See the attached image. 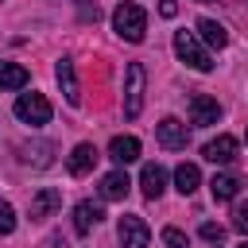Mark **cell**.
Wrapping results in <instances>:
<instances>
[{"instance_id":"6da1fadb","label":"cell","mask_w":248,"mask_h":248,"mask_svg":"<svg viewBox=\"0 0 248 248\" xmlns=\"http://www.w3.org/2000/svg\"><path fill=\"white\" fill-rule=\"evenodd\" d=\"M112 27H116V35H120L124 43H140L143 31H147V12H143L140 4H132V0H124V4H116V12H112Z\"/></svg>"},{"instance_id":"7a4b0ae2","label":"cell","mask_w":248,"mask_h":248,"mask_svg":"<svg viewBox=\"0 0 248 248\" xmlns=\"http://www.w3.org/2000/svg\"><path fill=\"white\" fill-rule=\"evenodd\" d=\"M174 54L190 66V70H213V58H209V50L198 43V35L194 31H174Z\"/></svg>"},{"instance_id":"3957f363","label":"cell","mask_w":248,"mask_h":248,"mask_svg":"<svg viewBox=\"0 0 248 248\" xmlns=\"http://www.w3.org/2000/svg\"><path fill=\"white\" fill-rule=\"evenodd\" d=\"M16 116L23 120V124H46L50 120V101L43 97V93H19V101H16Z\"/></svg>"},{"instance_id":"277c9868","label":"cell","mask_w":248,"mask_h":248,"mask_svg":"<svg viewBox=\"0 0 248 248\" xmlns=\"http://www.w3.org/2000/svg\"><path fill=\"white\" fill-rule=\"evenodd\" d=\"M143 81H147L143 66H140V62H128V85H124V116H140V108H143Z\"/></svg>"},{"instance_id":"5b68a950","label":"cell","mask_w":248,"mask_h":248,"mask_svg":"<svg viewBox=\"0 0 248 248\" xmlns=\"http://www.w3.org/2000/svg\"><path fill=\"white\" fill-rule=\"evenodd\" d=\"M116 232H120V244H124V248H147V240H151L147 221L136 217V213H124L120 225H116Z\"/></svg>"},{"instance_id":"8992f818","label":"cell","mask_w":248,"mask_h":248,"mask_svg":"<svg viewBox=\"0 0 248 248\" xmlns=\"http://www.w3.org/2000/svg\"><path fill=\"white\" fill-rule=\"evenodd\" d=\"M217 120H221V105H217L209 93H194V97H190V124L209 128V124H217Z\"/></svg>"},{"instance_id":"52a82bcc","label":"cell","mask_w":248,"mask_h":248,"mask_svg":"<svg viewBox=\"0 0 248 248\" xmlns=\"http://www.w3.org/2000/svg\"><path fill=\"white\" fill-rule=\"evenodd\" d=\"M155 136H159V143L170 147V151H182V147L190 143V128H186L182 120H174V116L159 120V124H155Z\"/></svg>"},{"instance_id":"ba28073f","label":"cell","mask_w":248,"mask_h":248,"mask_svg":"<svg viewBox=\"0 0 248 248\" xmlns=\"http://www.w3.org/2000/svg\"><path fill=\"white\" fill-rule=\"evenodd\" d=\"M54 78H58V85H62L66 105H81V89H78V74H74V62H70V58H62V62L54 66Z\"/></svg>"},{"instance_id":"9c48e42d","label":"cell","mask_w":248,"mask_h":248,"mask_svg":"<svg viewBox=\"0 0 248 248\" xmlns=\"http://www.w3.org/2000/svg\"><path fill=\"white\" fill-rule=\"evenodd\" d=\"M140 190H143V198H159L163 190H167V170L159 167V163H147L143 170H140Z\"/></svg>"},{"instance_id":"30bf717a","label":"cell","mask_w":248,"mask_h":248,"mask_svg":"<svg viewBox=\"0 0 248 248\" xmlns=\"http://www.w3.org/2000/svg\"><path fill=\"white\" fill-rule=\"evenodd\" d=\"M93 163H97L93 143H78V147L70 151V159H66V170H70L74 178H81V174H89V170H93Z\"/></svg>"},{"instance_id":"8fae6325","label":"cell","mask_w":248,"mask_h":248,"mask_svg":"<svg viewBox=\"0 0 248 248\" xmlns=\"http://www.w3.org/2000/svg\"><path fill=\"white\" fill-rule=\"evenodd\" d=\"M108 159L120 163V167H124V163H136V159H140V140H136V136H116V140L108 143Z\"/></svg>"},{"instance_id":"7c38bea8","label":"cell","mask_w":248,"mask_h":248,"mask_svg":"<svg viewBox=\"0 0 248 248\" xmlns=\"http://www.w3.org/2000/svg\"><path fill=\"white\" fill-rule=\"evenodd\" d=\"M202 155H205L209 163H232V159H236V140H232V136H217V140H209V143L202 147Z\"/></svg>"},{"instance_id":"4fadbf2b","label":"cell","mask_w":248,"mask_h":248,"mask_svg":"<svg viewBox=\"0 0 248 248\" xmlns=\"http://www.w3.org/2000/svg\"><path fill=\"white\" fill-rule=\"evenodd\" d=\"M58 205H62V194H58L54 186L39 190V194L31 198V221H43V217H50V213H54Z\"/></svg>"},{"instance_id":"5bb4252c","label":"cell","mask_w":248,"mask_h":248,"mask_svg":"<svg viewBox=\"0 0 248 248\" xmlns=\"http://www.w3.org/2000/svg\"><path fill=\"white\" fill-rule=\"evenodd\" d=\"M101 217H105V213H101V205H93V202H78V205H74V232H78V236H85Z\"/></svg>"},{"instance_id":"9a60e30c","label":"cell","mask_w":248,"mask_h":248,"mask_svg":"<svg viewBox=\"0 0 248 248\" xmlns=\"http://www.w3.org/2000/svg\"><path fill=\"white\" fill-rule=\"evenodd\" d=\"M128 186H132V182H128L124 170H108V174L101 178V198H105V202H120V198L128 194Z\"/></svg>"},{"instance_id":"2e32d148","label":"cell","mask_w":248,"mask_h":248,"mask_svg":"<svg viewBox=\"0 0 248 248\" xmlns=\"http://www.w3.org/2000/svg\"><path fill=\"white\" fill-rule=\"evenodd\" d=\"M31 81V74L19 62H0V89H23Z\"/></svg>"},{"instance_id":"e0dca14e","label":"cell","mask_w":248,"mask_h":248,"mask_svg":"<svg viewBox=\"0 0 248 248\" xmlns=\"http://www.w3.org/2000/svg\"><path fill=\"white\" fill-rule=\"evenodd\" d=\"M198 35H202V43H205V46H217V50L229 43V31H225L217 19H198Z\"/></svg>"},{"instance_id":"ac0fdd59","label":"cell","mask_w":248,"mask_h":248,"mask_svg":"<svg viewBox=\"0 0 248 248\" xmlns=\"http://www.w3.org/2000/svg\"><path fill=\"white\" fill-rule=\"evenodd\" d=\"M198 182H202V170H198L194 163H178V167H174V186H178V194H194Z\"/></svg>"},{"instance_id":"d6986e66","label":"cell","mask_w":248,"mask_h":248,"mask_svg":"<svg viewBox=\"0 0 248 248\" xmlns=\"http://www.w3.org/2000/svg\"><path fill=\"white\" fill-rule=\"evenodd\" d=\"M209 190H213V202H229V198H236V190H240V178H236V174H213Z\"/></svg>"},{"instance_id":"ffe728a7","label":"cell","mask_w":248,"mask_h":248,"mask_svg":"<svg viewBox=\"0 0 248 248\" xmlns=\"http://www.w3.org/2000/svg\"><path fill=\"white\" fill-rule=\"evenodd\" d=\"M50 155H54V147H50V143L23 147V159H27V163H35V167H50Z\"/></svg>"},{"instance_id":"44dd1931","label":"cell","mask_w":248,"mask_h":248,"mask_svg":"<svg viewBox=\"0 0 248 248\" xmlns=\"http://www.w3.org/2000/svg\"><path fill=\"white\" fill-rule=\"evenodd\" d=\"M12 229H16V209H12V205L0 198V236H8Z\"/></svg>"},{"instance_id":"7402d4cb","label":"cell","mask_w":248,"mask_h":248,"mask_svg":"<svg viewBox=\"0 0 248 248\" xmlns=\"http://www.w3.org/2000/svg\"><path fill=\"white\" fill-rule=\"evenodd\" d=\"M232 229H240V232L248 236V202H236V209H232Z\"/></svg>"},{"instance_id":"603a6c76","label":"cell","mask_w":248,"mask_h":248,"mask_svg":"<svg viewBox=\"0 0 248 248\" xmlns=\"http://www.w3.org/2000/svg\"><path fill=\"white\" fill-rule=\"evenodd\" d=\"M163 244H167V248H186V236H182L178 229H163Z\"/></svg>"},{"instance_id":"cb8c5ba5","label":"cell","mask_w":248,"mask_h":248,"mask_svg":"<svg viewBox=\"0 0 248 248\" xmlns=\"http://www.w3.org/2000/svg\"><path fill=\"white\" fill-rule=\"evenodd\" d=\"M202 236H205V240H221V236H225V229H221V225H213V221H205V225H202Z\"/></svg>"},{"instance_id":"d4e9b609","label":"cell","mask_w":248,"mask_h":248,"mask_svg":"<svg viewBox=\"0 0 248 248\" xmlns=\"http://www.w3.org/2000/svg\"><path fill=\"white\" fill-rule=\"evenodd\" d=\"M81 4V19H97V4H89V0H78Z\"/></svg>"},{"instance_id":"484cf974","label":"cell","mask_w":248,"mask_h":248,"mask_svg":"<svg viewBox=\"0 0 248 248\" xmlns=\"http://www.w3.org/2000/svg\"><path fill=\"white\" fill-rule=\"evenodd\" d=\"M159 12H163V16H167V19H170V16H174V12H178V4H174V0H163V4H159Z\"/></svg>"},{"instance_id":"4316f807","label":"cell","mask_w":248,"mask_h":248,"mask_svg":"<svg viewBox=\"0 0 248 248\" xmlns=\"http://www.w3.org/2000/svg\"><path fill=\"white\" fill-rule=\"evenodd\" d=\"M236 248H248V240H240V244H236Z\"/></svg>"}]
</instances>
